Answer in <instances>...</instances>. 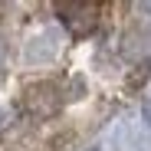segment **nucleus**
Masks as SVG:
<instances>
[{"label":"nucleus","mask_w":151,"mask_h":151,"mask_svg":"<svg viewBox=\"0 0 151 151\" xmlns=\"http://www.w3.org/2000/svg\"><path fill=\"white\" fill-rule=\"evenodd\" d=\"M27 105H30V112H33V115H53V112L59 109L56 89L49 86V82H43V86H33V89H27Z\"/></svg>","instance_id":"obj_1"},{"label":"nucleus","mask_w":151,"mask_h":151,"mask_svg":"<svg viewBox=\"0 0 151 151\" xmlns=\"http://www.w3.org/2000/svg\"><path fill=\"white\" fill-rule=\"evenodd\" d=\"M63 20L76 36H82L95 27V10L92 7H69V10H63Z\"/></svg>","instance_id":"obj_2"},{"label":"nucleus","mask_w":151,"mask_h":151,"mask_svg":"<svg viewBox=\"0 0 151 151\" xmlns=\"http://www.w3.org/2000/svg\"><path fill=\"white\" fill-rule=\"evenodd\" d=\"M145 125H148V128H151V99H148V102H145Z\"/></svg>","instance_id":"obj_3"},{"label":"nucleus","mask_w":151,"mask_h":151,"mask_svg":"<svg viewBox=\"0 0 151 151\" xmlns=\"http://www.w3.org/2000/svg\"><path fill=\"white\" fill-rule=\"evenodd\" d=\"M138 10L141 13H151V4H138Z\"/></svg>","instance_id":"obj_4"},{"label":"nucleus","mask_w":151,"mask_h":151,"mask_svg":"<svg viewBox=\"0 0 151 151\" xmlns=\"http://www.w3.org/2000/svg\"><path fill=\"white\" fill-rule=\"evenodd\" d=\"M95 151H99V148H95Z\"/></svg>","instance_id":"obj_5"}]
</instances>
